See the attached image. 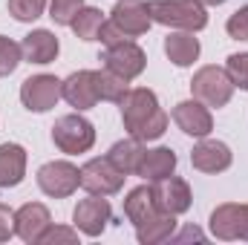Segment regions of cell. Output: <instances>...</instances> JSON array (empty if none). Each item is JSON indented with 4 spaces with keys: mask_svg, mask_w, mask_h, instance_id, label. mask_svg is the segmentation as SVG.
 I'll return each instance as SVG.
<instances>
[{
    "mask_svg": "<svg viewBox=\"0 0 248 245\" xmlns=\"http://www.w3.org/2000/svg\"><path fill=\"white\" fill-rule=\"evenodd\" d=\"M84 0H49V17L58 23V26H69L72 17L81 12Z\"/></svg>",
    "mask_w": 248,
    "mask_h": 245,
    "instance_id": "28",
    "label": "cell"
},
{
    "mask_svg": "<svg viewBox=\"0 0 248 245\" xmlns=\"http://www.w3.org/2000/svg\"><path fill=\"white\" fill-rule=\"evenodd\" d=\"M127 78L116 75L113 69H95V92H98V101H122L124 92H127Z\"/></svg>",
    "mask_w": 248,
    "mask_h": 245,
    "instance_id": "25",
    "label": "cell"
},
{
    "mask_svg": "<svg viewBox=\"0 0 248 245\" xmlns=\"http://www.w3.org/2000/svg\"><path fill=\"white\" fill-rule=\"evenodd\" d=\"M61 98V81L55 75H32L20 84V101L29 113H46Z\"/></svg>",
    "mask_w": 248,
    "mask_h": 245,
    "instance_id": "7",
    "label": "cell"
},
{
    "mask_svg": "<svg viewBox=\"0 0 248 245\" xmlns=\"http://www.w3.org/2000/svg\"><path fill=\"white\" fill-rule=\"evenodd\" d=\"M104 66L107 69H113L116 75H122L127 81H133V78H139L141 72H144V63H147V55H144V49L139 46V44H133V41H122V44H116V46H107V52H104Z\"/></svg>",
    "mask_w": 248,
    "mask_h": 245,
    "instance_id": "10",
    "label": "cell"
},
{
    "mask_svg": "<svg viewBox=\"0 0 248 245\" xmlns=\"http://www.w3.org/2000/svg\"><path fill=\"white\" fill-rule=\"evenodd\" d=\"M199 3H202V6H222L225 0H199Z\"/></svg>",
    "mask_w": 248,
    "mask_h": 245,
    "instance_id": "35",
    "label": "cell"
},
{
    "mask_svg": "<svg viewBox=\"0 0 248 245\" xmlns=\"http://www.w3.org/2000/svg\"><path fill=\"white\" fill-rule=\"evenodd\" d=\"M52 141L61 153H87L95 144V127L87 122L84 116L72 113V116H61L55 127H52Z\"/></svg>",
    "mask_w": 248,
    "mask_h": 245,
    "instance_id": "4",
    "label": "cell"
},
{
    "mask_svg": "<svg viewBox=\"0 0 248 245\" xmlns=\"http://www.w3.org/2000/svg\"><path fill=\"white\" fill-rule=\"evenodd\" d=\"M190 92L196 101H202L205 107H225L234 95V84L228 78V72L222 66H202L193 81H190Z\"/></svg>",
    "mask_w": 248,
    "mask_h": 245,
    "instance_id": "3",
    "label": "cell"
},
{
    "mask_svg": "<svg viewBox=\"0 0 248 245\" xmlns=\"http://www.w3.org/2000/svg\"><path fill=\"white\" fill-rule=\"evenodd\" d=\"M231 162H234L231 147L225 141H217V138L199 141L193 147V153H190V165L196 170H202V173H222V170L231 168Z\"/></svg>",
    "mask_w": 248,
    "mask_h": 245,
    "instance_id": "16",
    "label": "cell"
},
{
    "mask_svg": "<svg viewBox=\"0 0 248 245\" xmlns=\"http://www.w3.org/2000/svg\"><path fill=\"white\" fill-rule=\"evenodd\" d=\"M173 122H176V127H179L182 133L193 136V138H205V136L214 130L211 110H208L202 101H196V98L179 101V104L173 107Z\"/></svg>",
    "mask_w": 248,
    "mask_h": 245,
    "instance_id": "15",
    "label": "cell"
},
{
    "mask_svg": "<svg viewBox=\"0 0 248 245\" xmlns=\"http://www.w3.org/2000/svg\"><path fill=\"white\" fill-rule=\"evenodd\" d=\"M61 98H66L69 107L75 110H90L98 104L95 92V69H78L66 81H61Z\"/></svg>",
    "mask_w": 248,
    "mask_h": 245,
    "instance_id": "14",
    "label": "cell"
},
{
    "mask_svg": "<svg viewBox=\"0 0 248 245\" xmlns=\"http://www.w3.org/2000/svg\"><path fill=\"white\" fill-rule=\"evenodd\" d=\"M141 156H144V147H141V141H139L136 136L116 141V144L110 147V153H107V159H110V162H113V165L122 170L124 176H133V173H139Z\"/></svg>",
    "mask_w": 248,
    "mask_h": 245,
    "instance_id": "21",
    "label": "cell"
},
{
    "mask_svg": "<svg viewBox=\"0 0 248 245\" xmlns=\"http://www.w3.org/2000/svg\"><path fill=\"white\" fill-rule=\"evenodd\" d=\"M26 176V150L20 144H0V187H15Z\"/></svg>",
    "mask_w": 248,
    "mask_h": 245,
    "instance_id": "18",
    "label": "cell"
},
{
    "mask_svg": "<svg viewBox=\"0 0 248 245\" xmlns=\"http://www.w3.org/2000/svg\"><path fill=\"white\" fill-rule=\"evenodd\" d=\"M173 231H176V216L159 211L156 216H150L147 222H141L136 228V237H139L141 245H159V243H165V240H170Z\"/></svg>",
    "mask_w": 248,
    "mask_h": 245,
    "instance_id": "22",
    "label": "cell"
},
{
    "mask_svg": "<svg viewBox=\"0 0 248 245\" xmlns=\"http://www.w3.org/2000/svg\"><path fill=\"white\" fill-rule=\"evenodd\" d=\"M165 55L176 66H190L199 58V41L193 38V32H173L165 38Z\"/></svg>",
    "mask_w": 248,
    "mask_h": 245,
    "instance_id": "23",
    "label": "cell"
},
{
    "mask_svg": "<svg viewBox=\"0 0 248 245\" xmlns=\"http://www.w3.org/2000/svg\"><path fill=\"white\" fill-rule=\"evenodd\" d=\"M225 29H228V35H231L234 41H248V6L237 9V12L228 17Z\"/></svg>",
    "mask_w": 248,
    "mask_h": 245,
    "instance_id": "31",
    "label": "cell"
},
{
    "mask_svg": "<svg viewBox=\"0 0 248 245\" xmlns=\"http://www.w3.org/2000/svg\"><path fill=\"white\" fill-rule=\"evenodd\" d=\"M173 170H176V153L170 147H153V150H144L136 176H144L147 182H156V179L170 176Z\"/></svg>",
    "mask_w": 248,
    "mask_h": 245,
    "instance_id": "19",
    "label": "cell"
},
{
    "mask_svg": "<svg viewBox=\"0 0 248 245\" xmlns=\"http://www.w3.org/2000/svg\"><path fill=\"white\" fill-rule=\"evenodd\" d=\"M20 46H23V58L29 63H52L58 58V49H61L58 38H55L49 29H35V32H29Z\"/></svg>",
    "mask_w": 248,
    "mask_h": 245,
    "instance_id": "17",
    "label": "cell"
},
{
    "mask_svg": "<svg viewBox=\"0 0 248 245\" xmlns=\"http://www.w3.org/2000/svg\"><path fill=\"white\" fill-rule=\"evenodd\" d=\"M110 20L122 29L127 38H139L150 29L153 17L147 12V3L144 0H119L110 12Z\"/></svg>",
    "mask_w": 248,
    "mask_h": 245,
    "instance_id": "13",
    "label": "cell"
},
{
    "mask_svg": "<svg viewBox=\"0 0 248 245\" xmlns=\"http://www.w3.org/2000/svg\"><path fill=\"white\" fill-rule=\"evenodd\" d=\"M20 58H23V46L6 35H0V75H12L17 69Z\"/></svg>",
    "mask_w": 248,
    "mask_h": 245,
    "instance_id": "27",
    "label": "cell"
},
{
    "mask_svg": "<svg viewBox=\"0 0 248 245\" xmlns=\"http://www.w3.org/2000/svg\"><path fill=\"white\" fill-rule=\"evenodd\" d=\"M147 12L153 23L173 26L182 32H199L208 26V12L199 0H150Z\"/></svg>",
    "mask_w": 248,
    "mask_h": 245,
    "instance_id": "2",
    "label": "cell"
},
{
    "mask_svg": "<svg viewBox=\"0 0 248 245\" xmlns=\"http://www.w3.org/2000/svg\"><path fill=\"white\" fill-rule=\"evenodd\" d=\"M124 176L122 170L110 162V159H90L81 168V187L98 196H113L124 187Z\"/></svg>",
    "mask_w": 248,
    "mask_h": 245,
    "instance_id": "6",
    "label": "cell"
},
{
    "mask_svg": "<svg viewBox=\"0 0 248 245\" xmlns=\"http://www.w3.org/2000/svg\"><path fill=\"white\" fill-rule=\"evenodd\" d=\"M211 234L217 240H243L248 243V205L243 202H225V205H217L214 214H211Z\"/></svg>",
    "mask_w": 248,
    "mask_h": 245,
    "instance_id": "5",
    "label": "cell"
},
{
    "mask_svg": "<svg viewBox=\"0 0 248 245\" xmlns=\"http://www.w3.org/2000/svg\"><path fill=\"white\" fill-rule=\"evenodd\" d=\"M72 32H75V38H81V41H95L98 38V32H101V26H104V12L101 9H93V6H81V12L72 17Z\"/></svg>",
    "mask_w": 248,
    "mask_h": 245,
    "instance_id": "24",
    "label": "cell"
},
{
    "mask_svg": "<svg viewBox=\"0 0 248 245\" xmlns=\"http://www.w3.org/2000/svg\"><path fill=\"white\" fill-rule=\"evenodd\" d=\"M81 184V170L69 162H46L41 170H38V187L46 193V196H55V199H66L78 190Z\"/></svg>",
    "mask_w": 248,
    "mask_h": 245,
    "instance_id": "8",
    "label": "cell"
},
{
    "mask_svg": "<svg viewBox=\"0 0 248 245\" xmlns=\"http://www.w3.org/2000/svg\"><path fill=\"white\" fill-rule=\"evenodd\" d=\"M95 41H101L104 46H116V44H122V41H130L127 35H124L122 29L113 23V20H104V26H101V32H98V38Z\"/></svg>",
    "mask_w": 248,
    "mask_h": 245,
    "instance_id": "32",
    "label": "cell"
},
{
    "mask_svg": "<svg viewBox=\"0 0 248 245\" xmlns=\"http://www.w3.org/2000/svg\"><path fill=\"white\" fill-rule=\"evenodd\" d=\"M170 240H179V243H185V240H205V234L199 231V228H193V225H187L185 231L179 234V237H170Z\"/></svg>",
    "mask_w": 248,
    "mask_h": 245,
    "instance_id": "34",
    "label": "cell"
},
{
    "mask_svg": "<svg viewBox=\"0 0 248 245\" xmlns=\"http://www.w3.org/2000/svg\"><path fill=\"white\" fill-rule=\"evenodd\" d=\"M49 225H52V216H49L46 205H41V202H26L23 208L15 211V234L23 243H41V237Z\"/></svg>",
    "mask_w": 248,
    "mask_h": 245,
    "instance_id": "11",
    "label": "cell"
},
{
    "mask_svg": "<svg viewBox=\"0 0 248 245\" xmlns=\"http://www.w3.org/2000/svg\"><path fill=\"white\" fill-rule=\"evenodd\" d=\"M15 237V211L0 202V243H9Z\"/></svg>",
    "mask_w": 248,
    "mask_h": 245,
    "instance_id": "33",
    "label": "cell"
},
{
    "mask_svg": "<svg viewBox=\"0 0 248 245\" xmlns=\"http://www.w3.org/2000/svg\"><path fill=\"white\" fill-rule=\"evenodd\" d=\"M46 9V0H9V15L20 23L38 20Z\"/></svg>",
    "mask_w": 248,
    "mask_h": 245,
    "instance_id": "26",
    "label": "cell"
},
{
    "mask_svg": "<svg viewBox=\"0 0 248 245\" xmlns=\"http://www.w3.org/2000/svg\"><path fill=\"white\" fill-rule=\"evenodd\" d=\"M119 104H122L124 130L136 136L139 141H153L168 130V113L159 107V98L153 90L147 87L127 90Z\"/></svg>",
    "mask_w": 248,
    "mask_h": 245,
    "instance_id": "1",
    "label": "cell"
},
{
    "mask_svg": "<svg viewBox=\"0 0 248 245\" xmlns=\"http://www.w3.org/2000/svg\"><path fill=\"white\" fill-rule=\"evenodd\" d=\"M225 72H228L234 87L248 90V52H234L228 58V63H225Z\"/></svg>",
    "mask_w": 248,
    "mask_h": 245,
    "instance_id": "29",
    "label": "cell"
},
{
    "mask_svg": "<svg viewBox=\"0 0 248 245\" xmlns=\"http://www.w3.org/2000/svg\"><path fill=\"white\" fill-rule=\"evenodd\" d=\"M159 214V205H156V196H153V187L141 184V187H133L124 199V216L139 228L141 222H147L150 216Z\"/></svg>",
    "mask_w": 248,
    "mask_h": 245,
    "instance_id": "20",
    "label": "cell"
},
{
    "mask_svg": "<svg viewBox=\"0 0 248 245\" xmlns=\"http://www.w3.org/2000/svg\"><path fill=\"white\" fill-rule=\"evenodd\" d=\"M72 222L81 234L87 237H101V231L107 228V222H113V208L104 196L90 193L87 199H81L72 211Z\"/></svg>",
    "mask_w": 248,
    "mask_h": 245,
    "instance_id": "9",
    "label": "cell"
},
{
    "mask_svg": "<svg viewBox=\"0 0 248 245\" xmlns=\"http://www.w3.org/2000/svg\"><path fill=\"white\" fill-rule=\"evenodd\" d=\"M153 196H156V205H159V211H165V214H185L187 208H190V184L185 179H179V176H165V179H156L153 182Z\"/></svg>",
    "mask_w": 248,
    "mask_h": 245,
    "instance_id": "12",
    "label": "cell"
},
{
    "mask_svg": "<svg viewBox=\"0 0 248 245\" xmlns=\"http://www.w3.org/2000/svg\"><path fill=\"white\" fill-rule=\"evenodd\" d=\"M75 245L78 243V231L75 228H66V225H49L41 237V245Z\"/></svg>",
    "mask_w": 248,
    "mask_h": 245,
    "instance_id": "30",
    "label": "cell"
}]
</instances>
